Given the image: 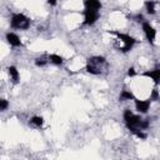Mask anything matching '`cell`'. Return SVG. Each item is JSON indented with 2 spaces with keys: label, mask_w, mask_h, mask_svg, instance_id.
<instances>
[{
  "label": "cell",
  "mask_w": 160,
  "mask_h": 160,
  "mask_svg": "<svg viewBox=\"0 0 160 160\" xmlns=\"http://www.w3.org/2000/svg\"><path fill=\"white\" fill-rule=\"evenodd\" d=\"M10 25L12 29H20L26 30L30 26V20L24 14H14L10 20Z\"/></svg>",
  "instance_id": "cell-1"
},
{
  "label": "cell",
  "mask_w": 160,
  "mask_h": 160,
  "mask_svg": "<svg viewBox=\"0 0 160 160\" xmlns=\"http://www.w3.org/2000/svg\"><path fill=\"white\" fill-rule=\"evenodd\" d=\"M109 32L114 34L118 39H120V40L124 42V46H121V48H120V50H121L122 52H128L129 50H131V49H132V46H134V44L136 42V40H135L132 36L128 35V34L119 32V31H109Z\"/></svg>",
  "instance_id": "cell-2"
},
{
  "label": "cell",
  "mask_w": 160,
  "mask_h": 160,
  "mask_svg": "<svg viewBox=\"0 0 160 160\" xmlns=\"http://www.w3.org/2000/svg\"><path fill=\"white\" fill-rule=\"evenodd\" d=\"M124 120L126 122V126H132V128H139L140 129V122H141V118L139 115L132 114V111L130 109H125L124 111Z\"/></svg>",
  "instance_id": "cell-3"
},
{
  "label": "cell",
  "mask_w": 160,
  "mask_h": 160,
  "mask_svg": "<svg viewBox=\"0 0 160 160\" xmlns=\"http://www.w3.org/2000/svg\"><path fill=\"white\" fill-rule=\"evenodd\" d=\"M142 31L146 36V40L150 44H154V40L156 38V30L149 24V22H142Z\"/></svg>",
  "instance_id": "cell-4"
},
{
  "label": "cell",
  "mask_w": 160,
  "mask_h": 160,
  "mask_svg": "<svg viewBox=\"0 0 160 160\" xmlns=\"http://www.w3.org/2000/svg\"><path fill=\"white\" fill-rule=\"evenodd\" d=\"M98 19H99V11H90V10L84 11V24L94 25Z\"/></svg>",
  "instance_id": "cell-5"
},
{
  "label": "cell",
  "mask_w": 160,
  "mask_h": 160,
  "mask_svg": "<svg viewBox=\"0 0 160 160\" xmlns=\"http://www.w3.org/2000/svg\"><path fill=\"white\" fill-rule=\"evenodd\" d=\"M135 108L139 112L145 114V112H148V110L150 108V101L149 100H138V99H135Z\"/></svg>",
  "instance_id": "cell-6"
},
{
  "label": "cell",
  "mask_w": 160,
  "mask_h": 160,
  "mask_svg": "<svg viewBox=\"0 0 160 160\" xmlns=\"http://www.w3.org/2000/svg\"><path fill=\"white\" fill-rule=\"evenodd\" d=\"M84 6H85V10L99 11L100 8H101V2L99 0H85L84 1Z\"/></svg>",
  "instance_id": "cell-7"
},
{
  "label": "cell",
  "mask_w": 160,
  "mask_h": 160,
  "mask_svg": "<svg viewBox=\"0 0 160 160\" xmlns=\"http://www.w3.org/2000/svg\"><path fill=\"white\" fill-rule=\"evenodd\" d=\"M6 40L11 46H21V41L20 38L15 34V32H8L6 34Z\"/></svg>",
  "instance_id": "cell-8"
},
{
  "label": "cell",
  "mask_w": 160,
  "mask_h": 160,
  "mask_svg": "<svg viewBox=\"0 0 160 160\" xmlns=\"http://www.w3.org/2000/svg\"><path fill=\"white\" fill-rule=\"evenodd\" d=\"M144 75L148 76V78H151V79L154 80L155 84H160V69H155V70L145 71Z\"/></svg>",
  "instance_id": "cell-9"
},
{
  "label": "cell",
  "mask_w": 160,
  "mask_h": 160,
  "mask_svg": "<svg viewBox=\"0 0 160 160\" xmlns=\"http://www.w3.org/2000/svg\"><path fill=\"white\" fill-rule=\"evenodd\" d=\"M8 72H9L10 78H11V80H12L15 84L19 82L20 75H19V71H18V69H16L15 66H9V68H8Z\"/></svg>",
  "instance_id": "cell-10"
},
{
  "label": "cell",
  "mask_w": 160,
  "mask_h": 160,
  "mask_svg": "<svg viewBox=\"0 0 160 160\" xmlns=\"http://www.w3.org/2000/svg\"><path fill=\"white\" fill-rule=\"evenodd\" d=\"M48 58H49V61L51 64H54V65H61L62 61H64L60 55H58V54H50Z\"/></svg>",
  "instance_id": "cell-11"
},
{
  "label": "cell",
  "mask_w": 160,
  "mask_h": 160,
  "mask_svg": "<svg viewBox=\"0 0 160 160\" xmlns=\"http://www.w3.org/2000/svg\"><path fill=\"white\" fill-rule=\"evenodd\" d=\"M120 100H135V96L129 90H122L120 94Z\"/></svg>",
  "instance_id": "cell-12"
},
{
  "label": "cell",
  "mask_w": 160,
  "mask_h": 160,
  "mask_svg": "<svg viewBox=\"0 0 160 160\" xmlns=\"http://www.w3.org/2000/svg\"><path fill=\"white\" fill-rule=\"evenodd\" d=\"M30 122H31L34 126L40 128V126H42V124H44V119H42L41 116H32L31 120H30Z\"/></svg>",
  "instance_id": "cell-13"
},
{
  "label": "cell",
  "mask_w": 160,
  "mask_h": 160,
  "mask_svg": "<svg viewBox=\"0 0 160 160\" xmlns=\"http://www.w3.org/2000/svg\"><path fill=\"white\" fill-rule=\"evenodd\" d=\"M145 8H146V12H148V14H150V15L155 14V2H154V1H151V0L146 1Z\"/></svg>",
  "instance_id": "cell-14"
},
{
  "label": "cell",
  "mask_w": 160,
  "mask_h": 160,
  "mask_svg": "<svg viewBox=\"0 0 160 160\" xmlns=\"http://www.w3.org/2000/svg\"><path fill=\"white\" fill-rule=\"evenodd\" d=\"M49 61V58L46 56H40V58H36L35 59V65L36 66H45Z\"/></svg>",
  "instance_id": "cell-15"
},
{
  "label": "cell",
  "mask_w": 160,
  "mask_h": 160,
  "mask_svg": "<svg viewBox=\"0 0 160 160\" xmlns=\"http://www.w3.org/2000/svg\"><path fill=\"white\" fill-rule=\"evenodd\" d=\"M159 96H160V94H159V91H158L156 89H154V90L151 91V94H150V100H152V101H155V100H158V99H159Z\"/></svg>",
  "instance_id": "cell-16"
},
{
  "label": "cell",
  "mask_w": 160,
  "mask_h": 160,
  "mask_svg": "<svg viewBox=\"0 0 160 160\" xmlns=\"http://www.w3.org/2000/svg\"><path fill=\"white\" fill-rule=\"evenodd\" d=\"M8 106H9L8 100L1 99V100H0V110H1V111H4V110H6V109H8Z\"/></svg>",
  "instance_id": "cell-17"
},
{
  "label": "cell",
  "mask_w": 160,
  "mask_h": 160,
  "mask_svg": "<svg viewBox=\"0 0 160 160\" xmlns=\"http://www.w3.org/2000/svg\"><path fill=\"white\" fill-rule=\"evenodd\" d=\"M128 75L129 76H134L135 75V69L134 68H129L128 69Z\"/></svg>",
  "instance_id": "cell-18"
},
{
  "label": "cell",
  "mask_w": 160,
  "mask_h": 160,
  "mask_svg": "<svg viewBox=\"0 0 160 160\" xmlns=\"http://www.w3.org/2000/svg\"><path fill=\"white\" fill-rule=\"evenodd\" d=\"M56 2H58V0H48V4H49V5H51V6L56 5Z\"/></svg>",
  "instance_id": "cell-19"
}]
</instances>
